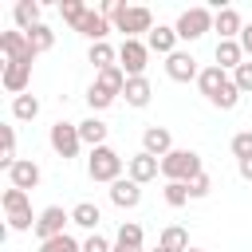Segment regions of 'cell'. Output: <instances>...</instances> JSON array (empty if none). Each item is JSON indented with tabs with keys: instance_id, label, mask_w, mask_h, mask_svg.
<instances>
[{
	"instance_id": "cell-41",
	"label": "cell",
	"mask_w": 252,
	"mask_h": 252,
	"mask_svg": "<svg viewBox=\"0 0 252 252\" xmlns=\"http://www.w3.org/2000/svg\"><path fill=\"white\" fill-rule=\"evenodd\" d=\"M240 177H244V181H252V158H244V161H240Z\"/></svg>"
},
{
	"instance_id": "cell-2",
	"label": "cell",
	"mask_w": 252,
	"mask_h": 252,
	"mask_svg": "<svg viewBox=\"0 0 252 252\" xmlns=\"http://www.w3.org/2000/svg\"><path fill=\"white\" fill-rule=\"evenodd\" d=\"M87 173H91V181H106V185H114V181L122 177V158H118V150H110V146L91 150V158H87Z\"/></svg>"
},
{
	"instance_id": "cell-1",
	"label": "cell",
	"mask_w": 252,
	"mask_h": 252,
	"mask_svg": "<svg viewBox=\"0 0 252 252\" xmlns=\"http://www.w3.org/2000/svg\"><path fill=\"white\" fill-rule=\"evenodd\" d=\"M205 169H201V154L197 150H173V154H165L161 158V177L165 181H193V177H201Z\"/></svg>"
},
{
	"instance_id": "cell-21",
	"label": "cell",
	"mask_w": 252,
	"mask_h": 252,
	"mask_svg": "<svg viewBox=\"0 0 252 252\" xmlns=\"http://www.w3.org/2000/svg\"><path fill=\"white\" fill-rule=\"evenodd\" d=\"M240 63H244V47H240V39H220V43H217V67L236 71Z\"/></svg>"
},
{
	"instance_id": "cell-35",
	"label": "cell",
	"mask_w": 252,
	"mask_h": 252,
	"mask_svg": "<svg viewBox=\"0 0 252 252\" xmlns=\"http://www.w3.org/2000/svg\"><path fill=\"white\" fill-rule=\"evenodd\" d=\"M232 154H236V161L252 158V130H240V134H232Z\"/></svg>"
},
{
	"instance_id": "cell-31",
	"label": "cell",
	"mask_w": 252,
	"mask_h": 252,
	"mask_svg": "<svg viewBox=\"0 0 252 252\" xmlns=\"http://www.w3.org/2000/svg\"><path fill=\"white\" fill-rule=\"evenodd\" d=\"M0 138H4V150H0V165L4 169H12L20 158H16V130L12 126H0Z\"/></svg>"
},
{
	"instance_id": "cell-26",
	"label": "cell",
	"mask_w": 252,
	"mask_h": 252,
	"mask_svg": "<svg viewBox=\"0 0 252 252\" xmlns=\"http://www.w3.org/2000/svg\"><path fill=\"white\" fill-rule=\"evenodd\" d=\"M98 220H102V213L94 201H79L71 209V224H79V228H98Z\"/></svg>"
},
{
	"instance_id": "cell-28",
	"label": "cell",
	"mask_w": 252,
	"mask_h": 252,
	"mask_svg": "<svg viewBox=\"0 0 252 252\" xmlns=\"http://www.w3.org/2000/svg\"><path fill=\"white\" fill-rule=\"evenodd\" d=\"M87 59L94 63V71H106V67H118L114 59H118V51L110 47V43H91V51H87Z\"/></svg>"
},
{
	"instance_id": "cell-16",
	"label": "cell",
	"mask_w": 252,
	"mask_h": 252,
	"mask_svg": "<svg viewBox=\"0 0 252 252\" xmlns=\"http://www.w3.org/2000/svg\"><path fill=\"white\" fill-rule=\"evenodd\" d=\"M0 83H4V91L24 94V91H28V83H32V63H4Z\"/></svg>"
},
{
	"instance_id": "cell-43",
	"label": "cell",
	"mask_w": 252,
	"mask_h": 252,
	"mask_svg": "<svg viewBox=\"0 0 252 252\" xmlns=\"http://www.w3.org/2000/svg\"><path fill=\"white\" fill-rule=\"evenodd\" d=\"M189 252H205V248H189Z\"/></svg>"
},
{
	"instance_id": "cell-44",
	"label": "cell",
	"mask_w": 252,
	"mask_h": 252,
	"mask_svg": "<svg viewBox=\"0 0 252 252\" xmlns=\"http://www.w3.org/2000/svg\"><path fill=\"white\" fill-rule=\"evenodd\" d=\"M154 252H161V248H154Z\"/></svg>"
},
{
	"instance_id": "cell-3",
	"label": "cell",
	"mask_w": 252,
	"mask_h": 252,
	"mask_svg": "<svg viewBox=\"0 0 252 252\" xmlns=\"http://www.w3.org/2000/svg\"><path fill=\"white\" fill-rule=\"evenodd\" d=\"M0 205H4V213H8V228H16V232L35 228V217H32V205H28V193H24V189L8 185L4 197H0Z\"/></svg>"
},
{
	"instance_id": "cell-7",
	"label": "cell",
	"mask_w": 252,
	"mask_h": 252,
	"mask_svg": "<svg viewBox=\"0 0 252 252\" xmlns=\"http://www.w3.org/2000/svg\"><path fill=\"white\" fill-rule=\"evenodd\" d=\"M146 59H150V47H146L142 39H122V47H118V67L126 71V79H142Z\"/></svg>"
},
{
	"instance_id": "cell-19",
	"label": "cell",
	"mask_w": 252,
	"mask_h": 252,
	"mask_svg": "<svg viewBox=\"0 0 252 252\" xmlns=\"http://www.w3.org/2000/svg\"><path fill=\"white\" fill-rule=\"evenodd\" d=\"M106 134H110V126H106L102 118H94V114L79 122V138H83V146H91V150L106 146Z\"/></svg>"
},
{
	"instance_id": "cell-25",
	"label": "cell",
	"mask_w": 252,
	"mask_h": 252,
	"mask_svg": "<svg viewBox=\"0 0 252 252\" xmlns=\"http://www.w3.org/2000/svg\"><path fill=\"white\" fill-rule=\"evenodd\" d=\"M94 87H102L106 94H114V98H118V94L126 91V71H122V67H106V71H98Z\"/></svg>"
},
{
	"instance_id": "cell-6",
	"label": "cell",
	"mask_w": 252,
	"mask_h": 252,
	"mask_svg": "<svg viewBox=\"0 0 252 252\" xmlns=\"http://www.w3.org/2000/svg\"><path fill=\"white\" fill-rule=\"evenodd\" d=\"M47 142H51V150L63 158V161H71L75 154H79V146H83V138H79V122H55L51 126V134H47Z\"/></svg>"
},
{
	"instance_id": "cell-13",
	"label": "cell",
	"mask_w": 252,
	"mask_h": 252,
	"mask_svg": "<svg viewBox=\"0 0 252 252\" xmlns=\"http://www.w3.org/2000/svg\"><path fill=\"white\" fill-rule=\"evenodd\" d=\"M142 150L154 154V158H165V154H173V134H169L165 126H146V134H142Z\"/></svg>"
},
{
	"instance_id": "cell-15",
	"label": "cell",
	"mask_w": 252,
	"mask_h": 252,
	"mask_svg": "<svg viewBox=\"0 0 252 252\" xmlns=\"http://www.w3.org/2000/svg\"><path fill=\"white\" fill-rule=\"evenodd\" d=\"M213 32H220V39H240V32H244L240 12H236V8H217V16H213Z\"/></svg>"
},
{
	"instance_id": "cell-14",
	"label": "cell",
	"mask_w": 252,
	"mask_h": 252,
	"mask_svg": "<svg viewBox=\"0 0 252 252\" xmlns=\"http://www.w3.org/2000/svg\"><path fill=\"white\" fill-rule=\"evenodd\" d=\"M39 177H43V173H39V165H35L32 158H20V161L8 169V181H12L16 189H24V193H28V189H35V185H39Z\"/></svg>"
},
{
	"instance_id": "cell-24",
	"label": "cell",
	"mask_w": 252,
	"mask_h": 252,
	"mask_svg": "<svg viewBox=\"0 0 252 252\" xmlns=\"http://www.w3.org/2000/svg\"><path fill=\"white\" fill-rule=\"evenodd\" d=\"M39 12H43L39 0H20L16 12H12V16H16V32H32V28L39 24Z\"/></svg>"
},
{
	"instance_id": "cell-42",
	"label": "cell",
	"mask_w": 252,
	"mask_h": 252,
	"mask_svg": "<svg viewBox=\"0 0 252 252\" xmlns=\"http://www.w3.org/2000/svg\"><path fill=\"white\" fill-rule=\"evenodd\" d=\"M114 252H142V248H126V244H114Z\"/></svg>"
},
{
	"instance_id": "cell-22",
	"label": "cell",
	"mask_w": 252,
	"mask_h": 252,
	"mask_svg": "<svg viewBox=\"0 0 252 252\" xmlns=\"http://www.w3.org/2000/svg\"><path fill=\"white\" fill-rule=\"evenodd\" d=\"M122 98L130 102V106H150V98H154V87H150V79L142 75V79H126V91H122Z\"/></svg>"
},
{
	"instance_id": "cell-9",
	"label": "cell",
	"mask_w": 252,
	"mask_h": 252,
	"mask_svg": "<svg viewBox=\"0 0 252 252\" xmlns=\"http://www.w3.org/2000/svg\"><path fill=\"white\" fill-rule=\"evenodd\" d=\"M161 173V158H154V154H134V158H126V177L130 181H138V185H146V181H154Z\"/></svg>"
},
{
	"instance_id": "cell-38",
	"label": "cell",
	"mask_w": 252,
	"mask_h": 252,
	"mask_svg": "<svg viewBox=\"0 0 252 252\" xmlns=\"http://www.w3.org/2000/svg\"><path fill=\"white\" fill-rule=\"evenodd\" d=\"M83 252H114V244H110L106 236H98V232H91V236L83 240Z\"/></svg>"
},
{
	"instance_id": "cell-17",
	"label": "cell",
	"mask_w": 252,
	"mask_h": 252,
	"mask_svg": "<svg viewBox=\"0 0 252 252\" xmlns=\"http://www.w3.org/2000/svg\"><path fill=\"white\" fill-rule=\"evenodd\" d=\"M110 201H114L118 209H138V201H142V185L130 181V177H118V181L110 185Z\"/></svg>"
},
{
	"instance_id": "cell-12",
	"label": "cell",
	"mask_w": 252,
	"mask_h": 252,
	"mask_svg": "<svg viewBox=\"0 0 252 252\" xmlns=\"http://www.w3.org/2000/svg\"><path fill=\"white\" fill-rule=\"evenodd\" d=\"M228 83H232V79H228V71H224V67H217V63H213V67H205V71L197 75V87H201V94H205L209 102H213L217 94H224V87H228Z\"/></svg>"
},
{
	"instance_id": "cell-36",
	"label": "cell",
	"mask_w": 252,
	"mask_h": 252,
	"mask_svg": "<svg viewBox=\"0 0 252 252\" xmlns=\"http://www.w3.org/2000/svg\"><path fill=\"white\" fill-rule=\"evenodd\" d=\"M110 102H114V94H106L102 87H94V83H91V91H87V106H91V110H106Z\"/></svg>"
},
{
	"instance_id": "cell-30",
	"label": "cell",
	"mask_w": 252,
	"mask_h": 252,
	"mask_svg": "<svg viewBox=\"0 0 252 252\" xmlns=\"http://www.w3.org/2000/svg\"><path fill=\"white\" fill-rule=\"evenodd\" d=\"M91 8L83 4V0H59V16H63V24H71V28H79V20L87 16Z\"/></svg>"
},
{
	"instance_id": "cell-32",
	"label": "cell",
	"mask_w": 252,
	"mask_h": 252,
	"mask_svg": "<svg viewBox=\"0 0 252 252\" xmlns=\"http://www.w3.org/2000/svg\"><path fill=\"white\" fill-rule=\"evenodd\" d=\"M114 244L142 248V224H138V220H122V228H118V240H114Z\"/></svg>"
},
{
	"instance_id": "cell-39",
	"label": "cell",
	"mask_w": 252,
	"mask_h": 252,
	"mask_svg": "<svg viewBox=\"0 0 252 252\" xmlns=\"http://www.w3.org/2000/svg\"><path fill=\"white\" fill-rule=\"evenodd\" d=\"M209 189H213L209 173H201V177H193V181H189V197H209Z\"/></svg>"
},
{
	"instance_id": "cell-18",
	"label": "cell",
	"mask_w": 252,
	"mask_h": 252,
	"mask_svg": "<svg viewBox=\"0 0 252 252\" xmlns=\"http://www.w3.org/2000/svg\"><path fill=\"white\" fill-rule=\"evenodd\" d=\"M146 47L169 59V55L177 51V28H165V24H158V28H154V32L146 35Z\"/></svg>"
},
{
	"instance_id": "cell-33",
	"label": "cell",
	"mask_w": 252,
	"mask_h": 252,
	"mask_svg": "<svg viewBox=\"0 0 252 252\" xmlns=\"http://www.w3.org/2000/svg\"><path fill=\"white\" fill-rule=\"evenodd\" d=\"M39 252H83V244H79L75 236H67V232H63V236L43 240V244H39Z\"/></svg>"
},
{
	"instance_id": "cell-27",
	"label": "cell",
	"mask_w": 252,
	"mask_h": 252,
	"mask_svg": "<svg viewBox=\"0 0 252 252\" xmlns=\"http://www.w3.org/2000/svg\"><path fill=\"white\" fill-rule=\"evenodd\" d=\"M28 43H32V51H35V55H43V51H51V47H55V32H51L47 24H35V28L28 32Z\"/></svg>"
},
{
	"instance_id": "cell-4",
	"label": "cell",
	"mask_w": 252,
	"mask_h": 252,
	"mask_svg": "<svg viewBox=\"0 0 252 252\" xmlns=\"http://www.w3.org/2000/svg\"><path fill=\"white\" fill-rule=\"evenodd\" d=\"M114 32H122L126 39H138L142 32L150 35V32H154V12H150V8H142V4H134V8L126 4V8H122V16L114 20Z\"/></svg>"
},
{
	"instance_id": "cell-10",
	"label": "cell",
	"mask_w": 252,
	"mask_h": 252,
	"mask_svg": "<svg viewBox=\"0 0 252 252\" xmlns=\"http://www.w3.org/2000/svg\"><path fill=\"white\" fill-rule=\"evenodd\" d=\"M71 220V213H63L59 205H47L39 217H35V236H39V244L43 240H51V236H63V224Z\"/></svg>"
},
{
	"instance_id": "cell-37",
	"label": "cell",
	"mask_w": 252,
	"mask_h": 252,
	"mask_svg": "<svg viewBox=\"0 0 252 252\" xmlns=\"http://www.w3.org/2000/svg\"><path fill=\"white\" fill-rule=\"evenodd\" d=\"M232 83L240 87V94H248V91H252V59H244V63L232 71Z\"/></svg>"
},
{
	"instance_id": "cell-8",
	"label": "cell",
	"mask_w": 252,
	"mask_h": 252,
	"mask_svg": "<svg viewBox=\"0 0 252 252\" xmlns=\"http://www.w3.org/2000/svg\"><path fill=\"white\" fill-rule=\"evenodd\" d=\"M0 51H4V63H32L35 51L28 43V32H4L0 35Z\"/></svg>"
},
{
	"instance_id": "cell-20",
	"label": "cell",
	"mask_w": 252,
	"mask_h": 252,
	"mask_svg": "<svg viewBox=\"0 0 252 252\" xmlns=\"http://www.w3.org/2000/svg\"><path fill=\"white\" fill-rule=\"evenodd\" d=\"M75 32H83L91 43H106V32H110V20H102L98 12H87L83 20H79V28Z\"/></svg>"
},
{
	"instance_id": "cell-23",
	"label": "cell",
	"mask_w": 252,
	"mask_h": 252,
	"mask_svg": "<svg viewBox=\"0 0 252 252\" xmlns=\"http://www.w3.org/2000/svg\"><path fill=\"white\" fill-rule=\"evenodd\" d=\"M158 248H161V252H189V232H185L181 224H169V228H161Z\"/></svg>"
},
{
	"instance_id": "cell-5",
	"label": "cell",
	"mask_w": 252,
	"mask_h": 252,
	"mask_svg": "<svg viewBox=\"0 0 252 252\" xmlns=\"http://www.w3.org/2000/svg\"><path fill=\"white\" fill-rule=\"evenodd\" d=\"M213 16L217 12H209V8H185L181 16H177V39H201L205 32H213Z\"/></svg>"
},
{
	"instance_id": "cell-11",
	"label": "cell",
	"mask_w": 252,
	"mask_h": 252,
	"mask_svg": "<svg viewBox=\"0 0 252 252\" xmlns=\"http://www.w3.org/2000/svg\"><path fill=\"white\" fill-rule=\"evenodd\" d=\"M165 75H169L173 83H193L201 71H197V59H193L189 51H173V55L165 59Z\"/></svg>"
},
{
	"instance_id": "cell-29",
	"label": "cell",
	"mask_w": 252,
	"mask_h": 252,
	"mask_svg": "<svg viewBox=\"0 0 252 252\" xmlns=\"http://www.w3.org/2000/svg\"><path fill=\"white\" fill-rule=\"evenodd\" d=\"M35 114H39V98H35V94H16V98H12V118L32 122Z\"/></svg>"
},
{
	"instance_id": "cell-40",
	"label": "cell",
	"mask_w": 252,
	"mask_h": 252,
	"mask_svg": "<svg viewBox=\"0 0 252 252\" xmlns=\"http://www.w3.org/2000/svg\"><path fill=\"white\" fill-rule=\"evenodd\" d=\"M240 47H244V55H252V24H244V32H240Z\"/></svg>"
},
{
	"instance_id": "cell-34",
	"label": "cell",
	"mask_w": 252,
	"mask_h": 252,
	"mask_svg": "<svg viewBox=\"0 0 252 252\" xmlns=\"http://www.w3.org/2000/svg\"><path fill=\"white\" fill-rule=\"evenodd\" d=\"M189 201V185L185 181H165V205L169 209H181Z\"/></svg>"
}]
</instances>
